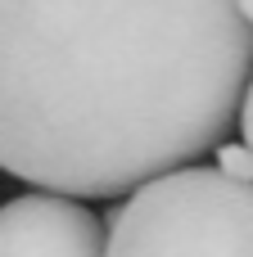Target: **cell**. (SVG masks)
<instances>
[{
  "label": "cell",
  "instance_id": "2",
  "mask_svg": "<svg viewBox=\"0 0 253 257\" xmlns=\"http://www.w3.org/2000/svg\"><path fill=\"white\" fill-rule=\"evenodd\" d=\"M109 257H253V181L222 167H172L113 212Z\"/></svg>",
  "mask_w": 253,
  "mask_h": 257
},
{
  "label": "cell",
  "instance_id": "4",
  "mask_svg": "<svg viewBox=\"0 0 253 257\" xmlns=\"http://www.w3.org/2000/svg\"><path fill=\"white\" fill-rule=\"evenodd\" d=\"M217 167L222 172H231V176H240V181H253V149L244 140H222L217 145Z\"/></svg>",
  "mask_w": 253,
  "mask_h": 257
},
{
  "label": "cell",
  "instance_id": "1",
  "mask_svg": "<svg viewBox=\"0 0 253 257\" xmlns=\"http://www.w3.org/2000/svg\"><path fill=\"white\" fill-rule=\"evenodd\" d=\"M249 77L240 0H0V172L131 194L213 154Z\"/></svg>",
  "mask_w": 253,
  "mask_h": 257
},
{
  "label": "cell",
  "instance_id": "6",
  "mask_svg": "<svg viewBox=\"0 0 253 257\" xmlns=\"http://www.w3.org/2000/svg\"><path fill=\"white\" fill-rule=\"evenodd\" d=\"M240 9H244V18L253 23V0H240Z\"/></svg>",
  "mask_w": 253,
  "mask_h": 257
},
{
  "label": "cell",
  "instance_id": "3",
  "mask_svg": "<svg viewBox=\"0 0 253 257\" xmlns=\"http://www.w3.org/2000/svg\"><path fill=\"white\" fill-rule=\"evenodd\" d=\"M0 257H109V230L72 194L36 190L0 208Z\"/></svg>",
  "mask_w": 253,
  "mask_h": 257
},
{
  "label": "cell",
  "instance_id": "5",
  "mask_svg": "<svg viewBox=\"0 0 253 257\" xmlns=\"http://www.w3.org/2000/svg\"><path fill=\"white\" fill-rule=\"evenodd\" d=\"M240 140L253 149V77H249V90H244V104H240Z\"/></svg>",
  "mask_w": 253,
  "mask_h": 257
}]
</instances>
